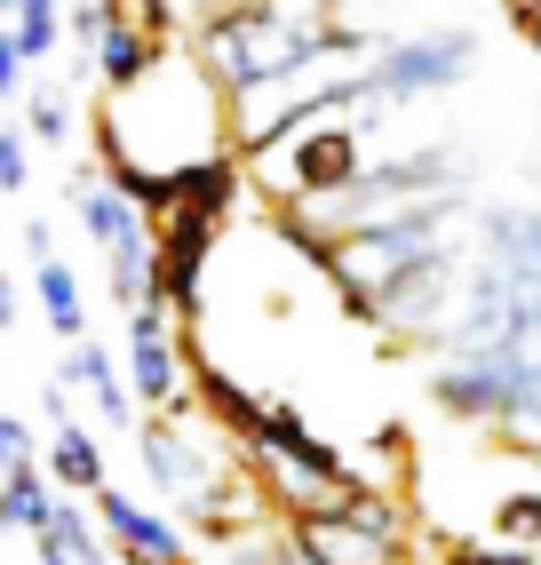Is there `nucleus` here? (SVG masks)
I'll use <instances>...</instances> for the list:
<instances>
[{
  "mask_svg": "<svg viewBox=\"0 0 541 565\" xmlns=\"http://www.w3.org/2000/svg\"><path fill=\"white\" fill-rule=\"evenodd\" d=\"M88 136H96L104 175L120 183L144 215L168 207V183L183 168L223 160L231 143H240V136H231V88L208 72L200 49H176V41L160 49V64H151L144 81L96 96Z\"/></svg>",
  "mask_w": 541,
  "mask_h": 565,
  "instance_id": "nucleus-1",
  "label": "nucleus"
},
{
  "mask_svg": "<svg viewBox=\"0 0 541 565\" xmlns=\"http://www.w3.org/2000/svg\"><path fill=\"white\" fill-rule=\"evenodd\" d=\"M191 49L231 88V104L295 96L327 56H367L374 32L342 17V0H223L191 24Z\"/></svg>",
  "mask_w": 541,
  "mask_h": 565,
  "instance_id": "nucleus-2",
  "label": "nucleus"
},
{
  "mask_svg": "<svg viewBox=\"0 0 541 565\" xmlns=\"http://www.w3.org/2000/svg\"><path fill=\"white\" fill-rule=\"evenodd\" d=\"M287 550L303 565H406V510L359 478L335 502L287 518Z\"/></svg>",
  "mask_w": 541,
  "mask_h": 565,
  "instance_id": "nucleus-3",
  "label": "nucleus"
},
{
  "mask_svg": "<svg viewBox=\"0 0 541 565\" xmlns=\"http://www.w3.org/2000/svg\"><path fill=\"white\" fill-rule=\"evenodd\" d=\"M64 207H72V223L88 232V247L104 255V279H112V295H120V311L160 303V295H151V255H160V232H151V215L120 192V183L72 168Z\"/></svg>",
  "mask_w": 541,
  "mask_h": 565,
  "instance_id": "nucleus-4",
  "label": "nucleus"
},
{
  "mask_svg": "<svg viewBox=\"0 0 541 565\" xmlns=\"http://www.w3.org/2000/svg\"><path fill=\"white\" fill-rule=\"evenodd\" d=\"M478 41L470 32H414V41H382L351 72V111H399V104H431L446 88L470 81Z\"/></svg>",
  "mask_w": 541,
  "mask_h": 565,
  "instance_id": "nucleus-5",
  "label": "nucleus"
},
{
  "mask_svg": "<svg viewBox=\"0 0 541 565\" xmlns=\"http://www.w3.org/2000/svg\"><path fill=\"white\" fill-rule=\"evenodd\" d=\"M128 383L144 414H183L191 406V359L176 343V311L168 303H136L128 311Z\"/></svg>",
  "mask_w": 541,
  "mask_h": 565,
  "instance_id": "nucleus-6",
  "label": "nucleus"
},
{
  "mask_svg": "<svg viewBox=\"0 0 541 565\" xmlns=\"http://www.w3.org/2000/svg\"><path fill=\"white\" fill-rule=\"evenodd\" d=\"M56 383H64V391H88V406L104 414L112 430H136V423H144V406H136V383H128V366L112 359L104 343H88V334H81V343H64V366H56Z\"/></svg>",
  "mask_w": 541,
  "mask_h": 565,
  "instance_id": "nucleus-7",
  "label": "nucleus"
},
{
  "mask_svg": "<svg viewBox=\"0 0 541 565\" xmlns=\"http://www.w3.org/2000/svg\"><path fill=\"white\" fill-rule=\"evenodd\" d=\"M88 502H96V518H104V534H112V550H120V557H191L183 525H176L168 510L120 494V486H104V494H88Z\"/></svg>",
  "mask_w": 541,
  "mask_h": 565,
  "instance_id": "nucleus-8",
  "label": "nucleus"
},
{
  "mask_svg": "<svg viewBox=\"0 0 541 565\" xmlns=\"http://www.w3.org/2000/svg\"><path fill=\"white\" fill-rule=\"evenodd\" d=\"M160 49H168V41H151L136 17H120V9L104 0V24H96L81 72H96V88H128V81H144V72L160 64Z\"/></svg>",
  "mask_w": 541,
  "mask_h": 565,
  "instance_id": "nucleus-9",
  "label": "nucleus"
},
{
  "mask_svg": "<svg viewBox=\"0 0 541 565\" xmlns=\"http://www.w3.org/2000/svg\"><path fill=\"white\" fill-rule=\"evenodd\" d=\"M32 303H41V319L56 327V343H81V334H88V303H81V271H72L64 255H41V263H32Z\"/></svg>",
  "mask_w": 541,
  "mask_h": 565,
  "instance_id": "nucleus-10",
  "label": "nucleus"
},
{
  "mask_svg": "<svg viewBox=\"0 0 541 565\" xmlns=\"http://www.w3.org/2000/svg\"><path fill=\"white\" fill-rule=\"evenodd\" d=\"M49 478L56 486H72V494H104V438L88 430V423H56V438H49Z\"/></svg>",
  "mask_w": 541,
  "mask_h": 565,
  "instance_id": "nucleus-11",
  "label": "nucleus"
},
{
  "mask_svg": "<svg viewBox=\"0 0 541 565\" xmlns=\"http://www.w3.org/2000/svg\"><path fill=\"white\" fill-rule=\"evenodd\" d=\"M49 510H56V494H49L41 462H17L9 478H0V534H41Z\"/></svg>",
  "mask_w": 541,
  "mask_h": 565,
  "instance_id": "nucleus-12",
  "label": "nucleus"
},
{
  "mask_svg": "<svg viewBox=\"0 0 541 565\" xmlns=\"http://www.w3.org/2000/svg\"><path fill=\"white\" fill-rule=\"evenodd\" d=\"M32 542H49V550H64V557H81V565H104V557H112V534H104V518H88V502H56L49 525H41Z\"/></svg>",
  "mask_w": 541,
  "mask_h": 565,
  "instance_id": "nucleus-13",
  "label": "nucleus"
},
{
  "mask_svg": "<svg viewBox=\"0 0 541 565\" xmlns=\"http://www.w3.org/2000/svg\"><path fill=\"white\" fill-rule=\"evenodd\" d=\"M494 534H501V542L541 550V486H510V494L494 502Z\"/></svg>",
  "mask_w": 541,
  "mask_h": 565,
  "instance_id": "nucleus-14",
  "label": "nucleus"
},
{
  "mask_svg": "<svg viewBox=\"0 0 541 565\" xmlns=\"http://www.w3.org/2000/svg\"><path fill=\"white\" fill-rule=\"evenodd\" d=\"M24 128L64 152V143H72V96H64V88H32V96H24Z\"/></svg>",
  "mask_w": 541,
  "mask_h": 565,
  "instance_id": "nucleus-15",
  "label": "nucleus"
},
{
  "mask_svg": "<svg viewBox=\"0 0 541 565\" xmlns=\"http://www.w3.org/2000/svg\"><path fill=\"white\" fill-rule=\"evenodd\" d=\"M32 192V143L24 120H0V200H24Z\"/></svg>",
  "mask_w": 541,
  "mask_h": 565,
  "instance_id": "nucleus-16",
  "label": "nucleus"
},
{
  "mask_svg": "<svg viewBox=\"0 0 541 565\" xmlns=\"http://www.w3.org/2000/svg\"><path fill=\"white\" fill-rule=\"evenodd\" d=\"M454 565H541V550H526V542H454Z\"/></svg>",
  "mask_w": 541,
  "mask_h": 565,
  "instance_id": "nucleus-17",
  "label": "nucleus"
},
{
  "mask_svg": "<svg viewBox=\"0 0 541 565\" xmlns=\"http://www.w3.org/2000/svg\"><path fill=\"white\" fill-rule=\"evenodd\" d=\"M120 17H136L151 41H176V0H112Z\"/></svg>",
  "mask_w": 541,
  "mask_h": 565,
  "instance_id": "nucleus-18",
  "label": "nucleus"
},
{
  "mask_svg": "<svg viewBox=\"0 0 541 565\" xmlns=\"http://www.w3.org/2000/svg\"><path fill=\"white\" fill-rule=\"evenodd\" d=\"M17 462H32V430L17 423V414H0V478H9Z\"/></svg>",
  "mask_w": 541,
  "mask_h": 565,
  "instance_id": "nucleus-19",
  "label": "nucleus"
},
{
  "mask_svg": "<svg viewBox=\"0 0 541 565\" xmlns=\"http://www.w3.org/2000/svg\"><path fill=\"white\" fill-rule=\"evenodd\" d=\"M24 96V49H17V32H0V104H17Z\"/></svg>",
  "mask_w": 541,
  "mask_h": 565,
  "instance_id": "nucleus-20",
  "label": "nucleus"
},
{
  "mask_svg": "<svg viewBox=\"0 0 541 565\" xmlns=\"http://www.w3.org/2000/svg\"><path fill=\"white\" fill-rule=\"evenodd\" d=\"M17 239H24L32 263H41V255H56V223H49V215H24V223H17Z\"/></svg>",
  "mask_w": 541,
  "mask_h": 565,
  "instance_id": "nucleus-21",
  "label": "nucleus"
},
{
  "mask_svg": "<svg viewBox=\"0 0 541 565\" xmlns=\"http://www.w3.org/2000/svg\"><path fill=\"white\" fill-rule=\"evenodd\" d=\"M0 327H17V279H9V263H0Z\"/></svg>",
  "mask_w": 541,
  "mask_h": 565,
  "instance_id": "nucleus-22",
  "label": "nucleus"
},
{
  "mask_svg": "<svg viewBox=\"0 0 541 565\" xmlns=\"http://www.w3.org/2000/svg\"><path fill=\"white\" fill-rule=\"evenodd\" d=\"M32 557H41V565H81V557H64V550H49V542H32Z\"/></svg>",
  "mask_w": 541,
  "mask_h": 565,
  "instance_id": "nucleus-23",
  "label": "nucleus"
},
{
  "mask_svg": "<svg viewBox=\"0 0 541 565\" xmlns=\"http://www.w3.org/2000/svg\"><path fill=\"white\" fill-rule=\"evenodd\" d=\"M128 565H191V557H128Z\"/></svg>",
  "mask_w": 541,
  "mask_h": 565,
  "instance_id": "nucleus-24",
  "label": "nucleus"
},
{
  "mask_svg": "<svg viewBox=\"0 0 541 565\" xmlns=\"http://www.w3.org/2000/svg\"><path fill=\"white\" fill-rule=\"evenodd\" d=\"M0 32H9V0H0Z\"/></svg>",
  "mask_w": 541,
  "mask_h": 565,
  "instance_id": "nucleus-25",
  "label": "nucleus"
},
{
  "mask_svg": "<svg viewBox=\"0 0 541 565\" xmlns=\"http://www.w3.org/2000/svg\"><path fill=\"white\" fill-rule=\"evenodd\" d=\"M295 565H303V557H295Z\"/></svg>",
  "mask_w": 541,
  "mask_h": 565,
  "instance_id": "nucleus-26",
  "label": "nucleus"
}]
</instances>
